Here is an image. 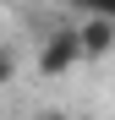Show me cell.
Segmentation results:
<instances>
[{
  "label": "cell",
  "mask_w": 115,
  "mask_h": 120,
  "mask_svg": "<svg viewBox=\"0 0 115 120\" xmlns=\"http://www.w3.org/2000/svg\"><path fill=\"white\" fill-rule=\"evenodd\" d=\"M77 60H82V44H77V27H60L44 38V49H38V71L44 76H66Z\"/></svg>",
  "instance_id": "1"
},
{
  "label": "cell",
  "mask_w": 115,
  "mask_h": 120,
  "mask_svg": "<svg viewBox=\"0 0 115 120\" xmlns=\"http://www.w3.org/2000/svg\"><path fill=\"white\" fill-rule=\"evenodd\" d=\"M77 44H82V60H104L115 49V16H88L77 27Z\"/></svg>",
  "instance_id": "2"
},
{
  "label": "cell",
  "mask_w": 115,
  "mask_h": 120,
  "mask_svg": "<svg viewBox=\"0 0 115 120\" xmlns=\"http://www.w3.org/2000/svg\"><path fill=\"white\" fill-rule=\"evenodd\" d=\"M66 6H82L93 16H115V0H66Z\"/></svg>",
  "instance_id": "3"
},
{
  "label": "cell",
  "mask_w": 115,
  "mask_h": 120,
  "mask_svg": "<svg viewBox=\"0 0 115 120\" xmlns=\"http://www.w3.org/2000/svg\"><path fill=\"white\" fill-rule=\"evenodd\" d=\"M11 76H16V55H11V49H0V87H6Z\"/></svg>",
  "instance_id": "4"
},
{
  "label": "cell",
  "mask_w": 115,
  "mask_h": 120,
  "mask_svg": "<svg viewBox=\"0 0 115 120\" xmlns=\"http://www.w3.org/2000/svg\"><path fill=\"white\" fill-rule=\"evenodd\" d=\"M33 120H66V115H33Z\"/></svg>",
  "instance_id": "5"
}]
</instances>
